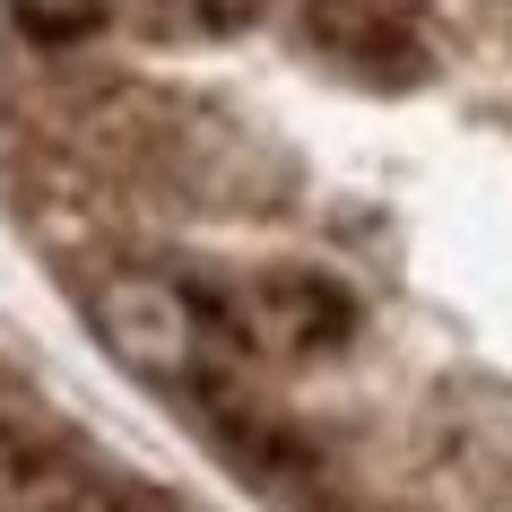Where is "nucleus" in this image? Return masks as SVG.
Segmentation results:
<instances>
[{"instance_id":"obj_3","label":"nucleus","mask_w":512,"mask_h":512,"mask_svg":"<svg viewBox=\"0 0 512 512\" xmlns=\"http://www.w3.org/2000/svg\"><path fill=\"white\" fill-rule=\"evenodd\" d=\"M296 44L356 87H417L434 70L426 0H296Z\"/></svg>"},{"instance_id":"obj_5","label":"nucleus","mask_w":512,"mask_h":512,"mask_svg":"<svg viewBox=\"0 0 512 512\" xmlns=\"http://www.w3.org/2000/svg\"><path fill=\"white\" fill-rule=\"evenodd\" d=\"M330 512H348V504H330Z\"/></svg>"},{"instance_id":"obj_2","label":"nucleus","mask_w":512,"mask_h":512,"mask_svg":"<svg viewBox=\"0 0 512 512\" xmlns=\"http://www.w3.org/2000/svg\"><path fill=\"white\" fill-rule=\"evenodd\" d=\"M217 287V322L235 339L243 365H322L365 330V304H356L348 278L313 270V261H270V270H243V278H209Z\"/></svg>"},{"instance_id":"obj_1","label":"nucleus","mask_w":512,"mask_h":512,"mask_svg":"<svg viewBox=\"0 0 512 512\" xmlns=\"http://www.w3.org/2000/svg\"><path fill=\"white\" fill-rule=\"evenodd\" d=\"M87 322L131 374L165 382V391L243 374L209 278H174V270H148V261H87Z\"/></svg>"},{"instance_id":"obj_4","label":"nucleus","mask_w":512,"mask_h":512,"mask_svg":"<svg viewBox=\"0 0 512 512\" xmlns=\"http://www.w3.org/2000/svg\"><path fill=\"white\" fill-rule=\"evenodd\" d=\"M79 478H87V460H70V443H61L44 417L0 400V512H44Z\"/></svg>"}]
</instances>
